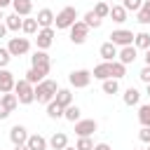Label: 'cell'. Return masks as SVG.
<instances>
[{
    "mask_svg": "<svg viewBox=\"0 0 150 150\" xmlns=\"http://www.w3.org/2000/svg\"><path fill=\"white\" fill-rule=\"evenodd\" d=\"M56 91H59V84L54 80H42V82L35 84V101L38 103H49V101H54Z\"/></svg>",
    "mask_w": 150,
    "mask_h": 150,
    "instance_id": "6da1fadb",
    "label": "cell"
},
{
    "mask_svg": "<svg viewBox=\"0 0 150 150\" xmlns=\"http://www.w3.org/2000/svg\"><path fill=\"white\" fill-rule=\"evenodd\" d=\"M14 94H16L19 103L28 105V103H33V101H35V84H30V82L23 77V80H19V82L14 84Z\"/></svg>",
    "mask_w": 150,
    "mask_h": 150,
    "instance_id": "7a4b0ae2",
    "label": "cell"
},
{
    "mask_svg": "<svg viewBox=\"0 0 150 150\" xmlns=\"http://www.w3.org/2000/svg\"><path fill=\"white\" fill-rule=\"evenodd\" d=\"M75 21H77V9H75V7H63V9L56 14V19H54L56 28H70Z\"/></svg>",
    "mask_w": 150,
    "mask_h": 150,
    "instance_id": "3957f363",
    "label": "cell"
},
{
    "mask_svg": "<svg viewBox=\"0 0 150 150\" xmlns=\"http://www.w3.org/2000/svg\"><path fill=\"white\" fill-rule=\"evenodd\" d=\"M91 77H94V75H91L89 70L80 68V70H73V73L68 75V82H70V87H75V89H84V87H89Z\"/></svg>",
    "mask_w": 150,
    "mask_h": 150,
    "instance_id": "277c9868",
    "label": "cell"
},
{
    "mask_svg": "<svg viewBox=\"0 0 150 150\" xmlns=\"http://www.w3.org/2000/svg\"><path fill=\"white\" fill-rule=\"evenodd\" d=\"M7 49H9L12 56H23V54L30 52V42H28V38H9Z\"/></svg>",
    "mask_w": 150,
    "mask_h": 150,
    "instance_id": "5b68a950",
    "label": "cell"
},
{
    "mask_svg": "<svg viewBox=\"0 0 150 150\" xmlns=\"http://www.w3.org/2000/svg\"><path fill=\"white\" fill-rule=\"evenodd\" d=\"M108 38H110V42H112V45H117V47H127V45H131V42H134V38H136V35H134L131 30H127V28H117V30H112Z\"/></svg>",
    "mask_w": 150,
    "mask_h": 150,
    "instance_id": "8992f818",
    "label": "cell"
},
{
    "mask_svg": "<svg viewBox=\"0 0 150 150\" xmlns=\"http://www.w3.org/2000/svg\"><path fill=\"white\" fill-rule=\"evenodd\" d=\"M87 33H89V26H87L84 21H75V23L70 26V42H73V45H82V42L87 40Z\"/></svg>",
    "mask_w": 150,
    "mask_h": 150,
    "instance_id": "52a82bcc",
    "label": "cell"
},
{
    "mask_svg": "<svg viewBox=\"0 0 150 150\" xmlns=\"http://www.w3.org/2000/svg\"><path fill=\"white\" fill-rule=\"evenodd\" d=\"M35 42H38V49H49L54 42V28H40Z\"/></svg>",
    "mask_w": 150,
    "mask_h": 150,
    "instance_id": "ba28073f",
    "label": "cell"
},
{
    "mask_svg": "<svg viewBox=\"0 0 150 150\" xmlns=\"http://www.w3.org/2000/svg\"><path fill=\"white\" fill-rule=\"evenodd\" d=\"M47 73H49V68L47 66H30L28 70H26V80L30 82V84H38V82H42L45 77H47Z\"/></svg>",
    "mask_w": 150,
    "mask_h": 150,
    "instance_id": "9c48e42d",
    "label": "cell"
},
{
    "mask_svg": "<svg viewBox=\"0 0 150 150\" xmlns=\"http://www.w3.org/2000/svg\"><path fill=\"white\" fill-rule=\"evenodd\" d=\"M96 129H98L96 120H77L75 122V134L77 136H91Z\"/></svg>",
    "mask_w": 150,
    "mask_h": 150,
    "instance_id": "30bf717a",
    "label": "cell"
},
{
    "mask_svg": "<svg viewBox=\"0 0 150 150\" xmlns=\"http://www.w3.org/2000/svg\"><path fill=\"white\" fill-rule=\"evenodd\" d=\"M9 141H12L14 145H23V143L28 141V129H26L23 124H14V127L9 129Z\"/></svg>",
    "mask_w": 150,
    "mask_h": 150,
    "instance_id": "8fae6325",
    "label": "cell"
},
{
    "mask_svg": "<svg viewBox=\"0 0 150 150\" xmlns=\"http://www.w3.org/2000/svg\"><path fill=\"white\" fill-rule=\"evenodd\" d=\"M14 84H16V80H14V73H9L7 68H0V91H2V94H7V91H14Z\"/></svg>",
    "mask_w": 150,
    "mask_h": 150,
    "instance_id": "7c38bea8",
    "label": "cell"
},
{
    "mask_svg": "<svg viewBox=\"0 0 150 150\" xmlns=\"http://www.w3.org/2000/svg\"><path fill=\"white\" fill-rule=\"evenodd\" d=\"M117 56H120V61H122L124 66H129V63H134V61L138 59V49H136L134 45H127V47H122V49H120V54H117Z\"/></svg>",
    "mask_w": 150,
    "mask_h": 150,
    "instance_id": "4fadbf2b",
    "label": "cell"
},
{
    "mask_svg": "<svg viewBox=\"0 0 150 150\" xmlns=\"http://www.w3.org/2000/svg\"><path fill=\"white\" fill-rule=\"evenodd\" d=\"M35 19H38L40 28H52V23H54L56 14H54L52 9H47V7H45V9H40V12H38V16H35Z\"/></svg>",
    "mask_w": 150,
    "mask_h": 150,
    "instance_id": "5bb4252c",
    "label": "cell"
},
{
    "mask_svg": "<svg viewBox=\"0 0 150 150\" xmlns=\"http://www.w3.org/2000/svg\"><path fill=\"white\" fill-rule=\"evenodd\" d=\"M98 54H101V59H103V61H115V56H117L120 52H117V45H112V42L108 40V42H103V45H101Z\"/></svg>",
    "mask_w": 150,
    "mask_h": 150,
    "instance_id": "9a60e30c",
    "label": "cell"
},
{
    "mask_svg": "<svg viewBox=\"0 0 150 150\" xmlns=\"http://www.w3.org/2000/svg\"><path fill=\"white\" fill-rule=\"evenodd\" d=\"M110 63H112V61H103V63H98V66L94 68L91 75H94L96 80H101V82L108 80V77H112V68H110Z\"/></svg>",
    "mask_w": 150,
    "mask_h": 150,
    "instance_id": "2e32d148",
    "label": "cell"
},
{
    "mask_svg": "<svg viewBox=\"0 0 150 150\" xmlns=\"http://www.w3.org/2000/svg\"><path fill=\"white\" fill-rule=\"evenodd\" d=\"M26 145H28L30 150H47V145H49V141H47L45 136H40V134H33V136H28V141H26Z\"/></svg>",
    "mask_w": 150,
    "mask_h": 150,
    "instance_id": "e0dca14e",
    "label": "cell"
},
{
    "mask_svg": "<svg viewBox=\"0 0 150 150\" xmlns=\"http://www.w3.org/2000/svg\"><path fill=\"white\" fill-rule=\"evenodd\" d=\"M12 7L19 16H28L33 12V0H12Z\"/></svg>",
    "mask_w": 150,
    "mask_h": 150,
    "instance_id": "ac0fdd59",
    "label": "cell"
},
{
    "mask_svg": "<svg viewBox=\"0 0 150 150\" xmlns=\"http://www.w3.org/2000/svg\"><path fill=\"white\" fill-rule=\"evenodd\" d=\"M30 63H33L35 68H38V66H47V68L52 66V61H49V54H47L45 49H35V52H33V56H30Z\"/></svg>",
    "mask_w": 150,
    "mask_h": 150,
    "instance_id": "d6986e66",
    "label": "cell"
},
{
    "mask_svg": "<svg viewBox=\"0 0 150 150\" xmlns=\"http://www.w3.org/2000/svg\"><path fill=\"white\" fill-rule=\"evenodd\" d=\"M66 145H68V136L63 131H54V136L49 138V148L52 150H63Z\"/></svg>",
    "mask_w": 150,
    "mask_h": 150,
    "instance_id": "ffe728a7",
    "label": "cell"
},
{
    "mask_svg": "<svg viewBox=\"0 0 150 150\" xmlns=\"http://www.w3.org/2000/svg\"><path fill=\"white\" fill-rule=\"evenodd\" d=\"M110 19H112L115 23H124V21H127V9H124V5H112V7H110Z\"/></svg>",
    "mask_w": 150,
    "mask_h": 150,
    "instance_id": "44dd1931",
    "label": "cell"
},
{
    "mask_svg": "<svg viewBox=\"0 0 150 150\" xmlns=\"http://www.w3.org/2000/svg\"><path fill=\"white\" fill-rule=\"evenodd\" d=\"M54 101H56L61 108H68V105L73 103V94H70V89H59L56 96H54Z\"/></svg>",
    "mask_w": 150,
    "mask_h": 150,
    "instance_id": "7402d4cb",
    "label": "cell"
},
{
    "mask_svg": "<svg viewBox=\"0 0 150 150\" xmlns=\"http://www.w3.org/2000/svg\"><path fill=\"white\" fill-rule=\"evenodd\" d=\"M136 21L143 23V26L150 23V0H143V7L136 12Z\"/></svg>",
    "mask_w": 150,
    "mask_h": 150,
    "instance_id": "603a6c76",
    "label": "cell"
},
{
    "mask_svg": "<svg viewBox=\"0 0 150 150\" xmlns=\"http://www.w3.org/2000/svg\"><path fill=\"white\" fill-rule=\"evenodd\" d=\"M138 101H141V91H138L136 87H129V89L124 91V103H127V105H138Z\"/></svg>",
    "mask_w": 150,
    "mask_h": 150,
    "instance_id": "cb8c5ba5",
    "label": "cell"
},
{
    "mask_svg": "<svg viewBox=\"0 0 150 150\" xmlns=\"http://www.w3.org/2000/svg\"><path fill=\"white\" fill-rule=\"evenodd\" d=\"M134 47L136 49H150V33H136V38H134Z\"/></svg>",
    "mask_w": 150,
    "mask_h": 150,
    "instance_id": "d4e9b609",
    "label": "cell"
},
{
    "mask_svg": "<svg viewBox=\"0 0 150 150\" xmlns=\"http://www.w3.org/2000/svg\"><path fill=\"white\" fill-rule=\"evenodd\" d=\"M5 23H7V28L9 30H21V26H23V19L14 12V14H9V16H5Z\"/></svg>",
    "mask_w": 150,
    "mask_h": 150,
    "instance_id": "484cf974",
    "label": "cell"
},
{
    "mask_svg": "<svg viewBox=\"0 0 150 150\" xmlns=\"http://www.w3.org/2000/svg\"><path fill=\"white\" fill-rule=\"evenodd\" d=\"M80 115H82V110H80V108H77L75 103H70V105H68V108L63 110V117H66L68 122H73V124H75V122L80 120Z\"/></svg>",
    "mask_w": 150,
    "mask_h": 150,
    "instance_id": "4316f807",
    "label": "cell"
},
{
    "mask_svg": "<svg viewBox=\"0 0 150 150\" xmlns=\"http://www.w3.org/2000/svg\"><path fill=\"white\" fill-rule=\"evenodd\" d=\"M101 89H103V94H117L120 91V82L115 77H108V80H103Z\"/></svg>",
    "mask_w": 150,
    "mask_h": 150,
    "instance_id": "83f0119b",
    "label": "cell"
},
{
    "mask_svg": "<svg viewBox=\"0 0 150 150\" xmlns=\"http://www.w3.org/2000/svg\"><path fill=\"white\" fill-rule=\"evenodd\" d=\"M63 110H66V108H61L56 101H49V103H47V115H49L52 120H59V117H63Z\"/></svg>",
    "mask_w": 150,
    "mask_h": 150,
    "instance_id": "f1b7e54d",
    "label": "cell"
},
{
    "mask_svg": "<svg viewBox=\"0 0 150 150\" xmlns=\"http://www.w3.org/2000/svg\"><path fill=\"white\" fill-rule=\"evenodd\" d=\"M82 21H84V23H87V26H89V28H98V26H101V23H103V19H101V16H96V14H94V9H91V12H87V14H84V19H82Z\"/></svg>",
    "mask_w": 150,
    "mask_h": 150,
    "instance_id": "f546056e",
    "label": "cell"
},
{
    "mask_svg": "<svg viewBox=\"0 0 150 150\" xmlns=\"http://www.w3.org/2000/svg\"><path fill=\"white\" fill-rule=\"evenodd\" d=\"M38 19H23V26H21V30L26 33V35H33V33H38Z\"/></svg>",
    "mask_w": 150,
    "mask_h": 150,
    "instance_id": "4dcf8cb0",
    "label": "cell"
},
{
    "mask_svg": "<svg viewBox=\"0 0 150 150\" xmlns=\"http://www.w3.org/2000/svg\"><path fill=\"white\" fill-rule=\"evenodd\" d=\"M110 68H112V77H115V80H120V77H124V75H127V66H124L122 61H112V63H110Z\"/></svg>",
    "mask_w": 150,
    "mask_h": 150,
    "instance_id": "1f68e13d",
    "label": "cell"
},
{
    "mask_svg": "<svg viewBox=\"0 0 150 150\" xmlns=\"http://www.w3.org/2000/svg\"><path fill=\"white\" fill-rule=\"evenodd\" d=\"M0 101H2V103H5L9 110H14V108L19 105V98H16V94H9V91H7V94H2V96H0Z\"/></svg>",
    "mask_w": 150,
    "mask_h": 150,
    "instance_id": "d6a6232c",
    "label": "cell"
},
{
    "mask_svg": "<svg viewBox=\"0 0 150 150\" xmlns=\"http://www.w3.org/2000/svg\"><path fill=\"white\" fill-rule=\"evenodd\" d=\"M138 120L143 127H150V105H141L138 108Z\"/></svg>",
    "mask_w": 150,
    "mask_h": 150,
    "instance_id": "836d02e7",
    "label": "cell"
},
{
    "mask_svg": "<svg viewBox=\"0 0 150 150\" xmlns=\"http://www.w3.org/2000/svg\"><path fill=\"white\" fill-rule=\"evenodd\" d=\"M94 14H96V16H101V19H105V16H110V7H108L105 2H101V0H98V2H96V7H94Z\"/></svg>",
    "mask_w": 150,
    "mask_h": 150,
    "instance_id": "e575fe53",
    "label": "cell"
},
{
    "mask_svg": "<svg viewBox=\"0 0 150 150\" xmlns=\"http://www.w3.org/2000/svg\"><path fill=\"white\" fill-rule=\"evenodd\" d=\"M75 148H77V150H94V143H91V138H89V136H80Z\"/></svg>",
    "mask_w": 150,
    "mask_h": 150,
    "instance_id": "d590c367",
    "label": "cell"
},
{
    "mask_svg": "<svg viewBox=\"0 0 150 150\" xmlns=\"http://www.w3.org/2000/svg\"><path fill=\"white\" fill-rule=\"evenodd\" d=\"M122 5H124L127 12H138V9L143 7V0H124Z\"/></svg>",
    "mask_w": 150,
    "mask_h": 150,
    "instance_id": "8d00e7d4",
    "label": "cell"
},
{
    "mask_svg": "<svg viewBox=\"0 0 150 150\" xmlns=\"http://www.w3.org/2000/svg\"><path fill=\"white\" fill-rule=\"evenodd\" d=\"M9 61H12L9 49H7V47H0V68H7V66H9Z\"/></svg>",
    "mask_w": 150,
    "mask_h": 150,
    "instance_id": "74e56055",
    "label": "cell"
},
{
    "mask_svg": "<svg viewBox=\"0 0 150 150\" xmlns=\"http://www.w3.org/2000/svg\"><path fill=\"white\" fill-rule=\"evenodd\" d=\"M138 77H141V82H145V84H150V66L145 63L143 68H141V73H138Z\"/></svg>",
    "mask_w": 150,
    "mask_h": 150,
    "instance_id": "f35d334b",
    "label": "cell"
},
{
    "mask_svg": "<svg viewBox=\"0 0 150 150\" xmlns=\"http://www.w3.org/2000/svg\"><path fill=\"white\" fill-rule=\"evenodd\" d=\"M138 138H141L143 143H150V127H143V129L138 131Z\"/></svg>",
    "mask_w": 150,
    "mask_h": 150,
    "instance_id": "ab89813d",
    "label": "cell"
},
{
    "mask_svg": "<svg viewBox=\"0 0 150 150\" xmlns=\"http://www.w3.org/2000/svg\"><path fill=\"white\" fill-rule=\"evenodd\" d=\"M9 112H12V110H9V108L0 101V120H7V117H9Z\"/></svg>",
    "mask_w": 150,
    "mask_h": 150,
    "instance_id": "60d3db41",
    "label": "cell"
},
{
    "mask_svg": "<svg viewBox=\"0 0 150 150\" xmlns=\"http://www.w3.org/2000/svg\"><path fill=\"white\" fill-rule=\"evenodd\" d=\"M7 30H9V28H7V23H5V21H0V38H5V35H7Z\"/></svg>",
    "mask_w": 150,
    "mask_h": 150,
    "instance_id": "b9f144b4",
    "label": "cell"
},
{
    "mask_svg": "<svg viewBox=\"0 0 150 150\" xmlns=\"http://www.w3.org/2000/svg\"><path fill=\"white\" fill-rule=\"evenodd\" d=\"M94 150H112V148H110L108 143H96V145H94Z\"/></svg>",
    "mask_w": 150,
    "mask_h": 150,
    "instance_id": "7bdbcfd3",
    "label": "cell"
},
{
    "mask_svg": "<svg viewBox=\"0 0 150 150\" xmlns=\"http://www.w3.org/2000/svg\"><path fill=\"white\" fill-rule=\"evenodd\" d=\"M7 5H12V0H0V9H5Z\"/></svg>",
    "mask_w": 150,
    "mask_h": 150,
    "instance_id": "ee69618b",
    "label": "cell"
},
{
    "mask_svg": "<svg viewBox=\"0 0 150 150\" xmlns=\"http://www.w3.org/2000/svg\"><path fill=\"white\" fill-rule=\"evenodd\" d=\"M14 150H30V148H28V145L23 143V145H14Z\"/></svg>",
    "mask_w": 150,
    "mask_h": 150,
    "instance_id": "f6af8a7d",
    "label": "cell"
},
{
    "mask_svg": "<svg viewBox=\"0 0 150 150\" xmlns=\"http://www.w3.org/2000/svg\"><path fill=\"white\" fill-rule=\"evenodd\" d=\"M145 63L150 66V49H145Z\"/></svg>",
    "mask_w": 150,
    "mask_h": 150,
    "instance_id": "bcb514c9",
    "label": "cell"
},
{
    "mask_svg": "<svg viewBox=\"0 0 150 150\" xmlns=\"http://www.w3.org/2000/svg\"><path fill=\"white\" fill-rule=\"evenodd\" d=\"M63 150H77V148H70V145H66V148H63Z\"/></svg>",
    "mask_w": 150,
    "mask_h": 150,
    "instance_id": "7dc6e473",
    "label": "cell"
},
{
    "mask_svg": "<svg viewBox=\"0 0 150 150\" xmlns=\"http://www.w3.org/2000/svg\"><path fill=\"white\" fill-rule=\"evenodd\" d=\"M2 19H5V16H2V9H0V21H2Z\"/></svg>",
    "mask_w": 150,
    "mask_h": 150,
    "instance_id": "c3c4849f",
    "label": "cell"
},
{
    "mask_svg": "<svg viewBox=\"0 0 150 150\" xmlns=\"http://www.w3.org/2000/svg\"><path fill=\"white\" fill-rule=\"evenodd\" d=\"M148 96H150V84H148Z\"/></svg>",
    "mask_w": 150,
    "mask_h": 150,
    "instance_id": "681fc988",
    "label": "cell"
},
{
    "mask_svg": "<svg viewBox=\"0 0 150 150\" xmlns=\"http://www.w3.org/2000/svg\"><path fill=\"white\" fill-rule=\"evenodd\" d=\"M148 150H150V143H148Z\"/></svg>",
    "mask_w": 150,
    "mask_h": 150,
    "instance_id": "f907efd6",
    "label": "cell"
},
{
    "mask_svg": "<svg viewBox=\"0 0 150 150\" xmlns=\"http://www.w3.org/2000/svg\"><path fill=\"white\" fill-rule=\"evenodd\" d=\"M0 96H2V91H0Z\"/></svg>",
    "mask_w": 150,
    "mask_h": 150,
    "instance_id": "816d5d0a",
    "label": "cell"
}]
</instances>
